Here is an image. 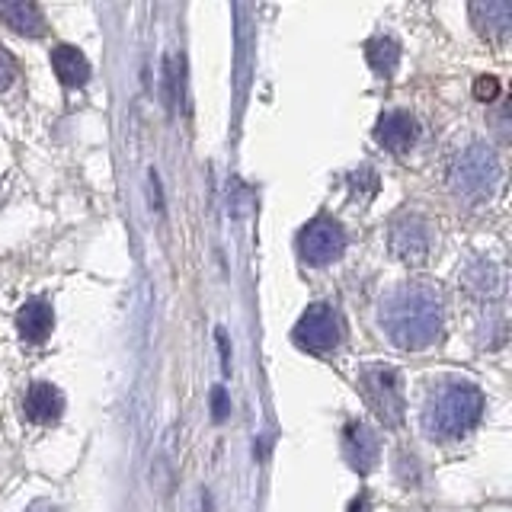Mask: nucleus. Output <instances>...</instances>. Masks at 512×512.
Here are the masks:
<instances>
[{
  "mask_svg": "<svg viewBox=\"0 0 512 512\" xmlns=\"http://www.w3.org/2000/svg\"><path fill=\"white\" fill-rule=\"evenodd\" d=\"M381 330L397 349H426L439 340L445 301L442 292L432 282H404L381 301Z\"/></svg>",
  "mask_w": 512,
  "mask_h": 512,
  "instance_id": "1",
  "label": "nucleus"
},
{
  "mask_svg": "<svg viewBox=\"0 0 512 512\" xmlns=\"http://www.w3.org/2000/svg\"><path fill=\"white\" fill-rule=\"evenodd\" d=\"M484 416V391L468 378H445L432 384L423 407V429L429 439L452 442L468 436Z\"/></svg>",
  "mask_w": 512,
  "mask_h": 512,
  "instance_id": "2",
  "label": "nucleus"
},
{
  "mask_svg": "<svg viewBox=\"0 0 512 512\" xmlns=\"http://www.w3.org/2000/svg\"><path fill=\"white\" fill-rule=\"evenodd\" d=\"M503 180L500 157L484 141H471L468 148L455 151L448 160V186L464 202H484L490 199Z\"/></svg>",
  "mask_w": 512,
  "mask_h": 512,
  "instance_id": "3",
  "label": "nucleus"
},
{
  "mask_svg": "<svg viewBox=\"0 0 512 512\" xmlns=\"http://www.w3.org/2000/svg\"><path fill=\"white\" fill-rule=\"evenodd\" d=\"M359 391L365 397V404L375 410V416L384 426H400L404 423V384H400L397 368L391 365H365L359 372Z\"/></svg>",
  "mask_w": 512,
  "mask_h": 512,
  "instance_id": "4",
  "label": "nucleus"
},
{
  "mask_svg": "<svg viewBox=\"0 0 512 512\" xmlns=\"http://www.w3.org/2000/svg\"><path fill=\"white\" fill-rule=\"evenodd\" d=\"M292 340L308 352H330L343 343V317L333 304L317 301L298 317Z\"/></svg>",
  "mask_w": 512,
  "mask_h": 512,
  "instance_id": "5",
  "label": "nucleus"
},
{
  "mask_svg": "<svg viewBox=\"0 0 512 512\" xmlns=\"http://www.w3.org/2000/svg\"><path fill=\"white\" fill-rule=\"evenodd\" d=\"M298 253L311 266H330L346 253V231L333 218H314L298 234Z\"/></svg>",
  "mask_w": 512,
  "mask_h": 512,
  "instance_id": "6",
  "label": "nucleus"
},
{
  "mask_svg": "<svg viewBox=\"0 0 512 512\" xmlns=\"http://www.w3.org/2000/svg\"><path fill=\"white\" fill-rule=\"evenodd\" d=\"M388 247L400 263L407 266H423L432 253V228L423 215L404 212L391 221V234H388Z\"/></svg>",
  "mask_w": 512,
  "mask_h": 512,
  "instance_id": "7",
  "label": "nucleus"
},
{
  "mask_svg": "<svg viewBox=\"0 0 512 512\" xmlns=\"http://www.w3.org/2000/svg\"><path fill=\"white\" fill-rule=\"evenodd\" d=\"M375 138L384 151L407 154L416 144V138H420V122H416L404 109H388L375 125Z\"/></svg>",
  "mask_w": 512,
  "mask_h": 512,
  "instance_id": "8",
  "label": "nucleus"
},
{
  "mask_svg": "<svg viewBox=\"0 0 512 512\" xmlns=\"http://www.w3.org/2000/svg\"><path fill=\"white\" fill-rule=\"evenodd\" d=\"M343 458L356 474L375 471L378 464V436L362 420H352L343 429Z\"/></svg>",
  "mask_w": 512,
  "mask_h": 512,
  "instance_id": "9",
  "label": "nucleus"
},
{
  "mask_svg": "<svg viewBox=\"0 0 512 512\" xmlns=\"http://www.w3.org/2000/svg\"><path fill=\"white\" fill-rule=\"evenodd\" d=\"M23 413H26V420L39 423V426L58 423L61 413H64V394L48 381L29 384L26 400H23Z\"/></svg>",
  "mask_w": 512,
  "mask_h": 512,
  "instance_id": "10",
  "label": "nucleus"
},
{
  "mask_svg": "<svg viewBox=\"0 0 512 512\" xmlns=\"http://www.w3.org/2000/svg\"><path fill=\"white\" fill-rule=\"evenodd\" d=\"M471 20L477 32L490 42H506L512 32V4L509 0H487V4H471Z\"/></svg>",
  "mask_w": 512,
  "mask_h": 512,
  "instance_id": "11",
  "label": "nucleus"
},
{
  "mask_svg": "<svg viewBox=\"0 0 512 512\" xmlns=\"http://www.w3.org/2000/svg\"><path fill=\"white\" fill-rule=\"evenodd\" d=\"M16 327L26 343H42L48 340V333L55 327V311L45 298H29L20 314H16Z\"/></svg>",
  "mask_w": 512,
  "mask_h": 512,
  "instance_id": "12",
  "label": "nucleus"
},
{
  "mask_svg": "<svg viewBox=\"0 0 512 512\" xmlns=\"http://www.w3.org/2000/svg\"><path fill=\"white\" fill-rule=\"evenodd\" d=\"M52 68L64 87H84L90 80V61L87 55L74 45H58L52 48Z\"/></svg>",
  "mask_w": 512,
  "mask_h": 512,
  "instance_id": "13",
  "label": "nucleus"
},
{
  "mask_svg": "<svg viewBox=\"0 0 512 512\" xmlns=\"http://www.w3.org/2000/svg\"><path fill=\"white\" fill-rule=\"evenodd\" d=\"M0 20H4L13 32L29 39L45 36V16L36 4H26V0H10V4H0Z\"/></svg>",
  "mask_w": 512,
  "mask_h": 512,
  "instance_id": "14",
  "label": "nucleus"
},
{
  "mask_svg": "<svg viewBox=\"0 0 512 512\" xmlns=\"http://www.w3.org/2000/svg\"><path fill=\"white\" fill-rule=\"evenodd\" d=\"M464 288H468L471 295H480V298L496 295L503 288L500 269H496L493 263H487V260L471 263L468 269H464Z\"/></svg>",
  "mask_w": 512,
  "mask_h": 512,
  "instance_id": "15",
  "label": "nucleus"
},
{
  "mask_svg": "<svg viewBox=\"0 0 512 512\" xmlns=\"http://www.w3.org/2000/svg\"><path fill=\"white\" fill-rule=\"evenodd\" d=\"M365 58L372 64V71L381 77H391L397 71V61H400V45L391 36H378L365 45Z\"/></svg>",
  "mask_w": 512,
  "mask_h": 512,
  "instance_id": "16",
  "label": "nucleus"
},
{
  "mask_svg": "<svg viewBox=\"0 0 512 512\" xmlns=\"http://www.w3.org/2000/svg\"><path fill=\"white\" fill-rule=\"evenodd\" d=\"M474 96L480 103H493L496 96H500V80L484 74V77H477V84H474Z\"/></svg>",
  "mask_w": 512,
  "mask_h": 512,
  "instance_id": "17",
  "label": "nucleus"
},
{
  "mask_svg": "<svg viewBox=\"0 0 512 512\" xmlns=\"http://www.w3.org/2000/svg\"><path fill=\"white\" fill-rule=\"evenodd\" d=\"M13 80H16V61H13V55L7 52V48L0 45V93L10 90Z\"/></svg>",
  "mask_w": 512,
  "mask_h": 512,
  "instance_id": "18",
  "label": "nucleus"
},
{
  "mask_svg": "<svg viewBox=\"0 0 512 512\" xmlns=\"http://www.w3.org/2000/svg\"><path fill=\"white\" fill-rule=\"evenodd\" d=\"M215 416H218V420H224V416H228V404H224V391L221 388L215 391Z\"/></svg>",
  "mask_w": 512,
  "mask_h": 512,
  "instance_id": "19",
  "label": "nucleus"
}]
</instances>
